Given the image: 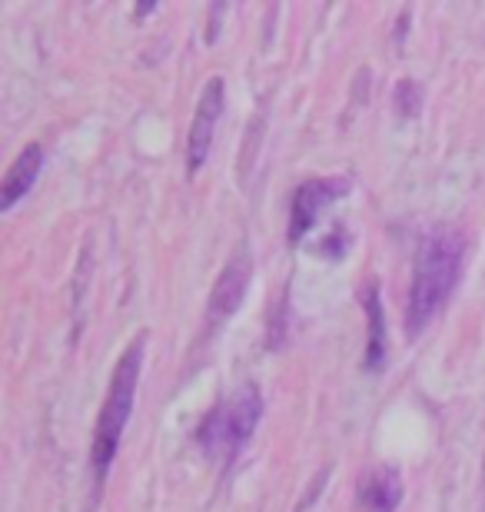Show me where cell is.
Masks as SVG:
<instances>
[{
  "instance_id": "1",
  "label": "cell",
  "mask_w": 485,
  "mask_h": 512,
  "mask_svg": "<svg viewBox=\"0 0 485 512\" xmlns=\"http://www.w3.org/2000/svg\"><path fill=\"white\" fill-rule=\"evenodd\" d=\"M462 266H466V237L452 227L429 230L416 250L409 286V336H419L446 306L449 293L456 290Z\"/></svg>"
},
{
  "instance_id": "5",
  "label": "cell",
  "mask_w": 485,
  "mask_h": 512,
  "mask_svg": "<svg viewBox=\"0 0 485 512\" xmlns=\"http://www.w3.org/2000/svg\"><path fill=\"white\" fill-rule=\"evenodd\" d=\"M349 197V180L346 177H323V180H306L303 187L293 193V210H290V243H303V237L316 227L319 213H326L336 200Z\"/></svg>"
},
{
  "instance_id": "4",
  "label": "cell",
  "mask_w": 485,
  "mask_h": 512,
  "mask_svg": "<svg viewBox=\"0 0 485 512\" xmlns=\"http://www.w3.org/2000/svg\"><path fill=\"white\" fill-rule=\"evenodd\" d=\"M250 280H253V256H250V247L240 243V247L230 253V260H226V266L220 270V276H216V283L210 290V306H206V320H210V326L226 323L236 310H240L243 296L250 290Z\"/></svg>"
},
{
  "instance_id": "6",
  "label": "cell",
  "mask_w": 485,
  "mask_h": 512,
  "mask_svg": "<svg viewBox=\"0 0 485 512\" xmlns=\"http://www.w3.org/2000/svg\"><path fill=\"white\" fill-rule=\"evenodd\" d=\"M223 104H226L223 80L220 77L206 80L203 94H200V104H196V114H193V124H190V137H187V167H190V173H196L206 163V153H210L216 130H220Z\"/></svg>"
},
{
  "instance_id": "9",
  "label": "cell",
  "mask_w": 485,
  "mask_h": 512,
  "mask_svg": "<svg viewBox=\"0 0 485 512\" xmlns=\"http://www.w3.org/2000/svg\"><path fill=\"white\" fill-rule=\"evenodd\" d=\"M366 313H369V346H366V366L369 370H383L386 363V326H383V303L379 293H366Z\"/></svg>"
},
{
  "instance_id": "8",
  "label": "cell",
  "mask_w": 485,
  "mask_h": 512,
  "mask_svg": "<svg viewBox=\"0 0 485 512\" xmlns=\"http://www.w3.org/2000/svg\"><path fill=\"white\" fill-rule=\"evenodd\" d=\"M402 503V476L392 466H379L359 479V506L369 512H396Z\"/></svg>"
},
{
  "instance_id": "3",
  "label": "cell",
  "mask_w": 485,
  "mask_h": 512,
  "mask_svg": "<svg viewBox=\"0 0 485 512\" xmlns=\"http://www.w3.org/2000/svg\"><path fill=\"white\" fill-rule=\"evenodd\" d=\"M260 419H263L260 389L243 386L206 413L196 439H200L203 453L210 459H223V463H230V459L250 443V436H253V429L260 426Z\"/></svg>"
},
{
  "instance_id": "7",
  "label": "cell",
  "mask_w": 485,
  "mask_h": 512,
  "mask_svg": "<svg viewBox=\"0 0 485 512\" xmlns=\"http://www.w3.org/2000/svg\"><path fill=\"white\" fill-rule=\"evenodd\" d=\"M40 167H44V147L40 143H30V147L17 153V160L10 163L4 177V187H0V210H14V203L34 190Z\"/></svg>"
},
{
  "instance_id": "2",
  "label": "cell",
  "mask_w": 485,
  "mask_h": 512,
  "mask_svg": "<svg viewBox=\"0 0 485 512\" xmlns=\"http://www.w3.org/2000/svg\"><path fill=\"white\" fill-rule=\"evenodd\" d=\"M140 366H143V336L123 350L117 370H113L107 399H103V409H100V419H97V433H94L97 479L107 476L113 456H117V449H120V436H123V429H127V419L133 413V399H137Z\"/></svg>"
}]
</instances>
